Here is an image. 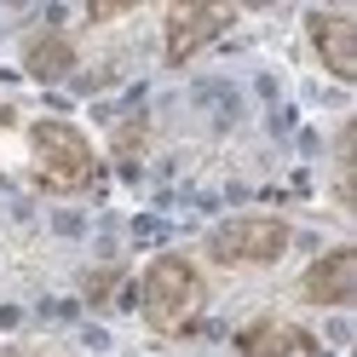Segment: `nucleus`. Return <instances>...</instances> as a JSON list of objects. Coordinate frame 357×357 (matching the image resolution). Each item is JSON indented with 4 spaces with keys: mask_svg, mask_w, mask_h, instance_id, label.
<instances>
[{
    "mask_svg": "<svg viewBox=\"0 0 357 357\" xmlns=\"http://www.w3.org/2000/svg\"><path fill=\"white\" fill-rule=\"evenodd\" d=\"M288 242H294L288 219H277V213H236V219H225V225L208 231V259L225 265V271H259V265H277L288 254Z\"/></svg>",
    "mask_w": 357,
    "mask_h": 357,
    "instance_id": "7ed1b4c3",
    "label": "nucleus"
},
{
    "mask_svg": "<svg viewBox=\"0 0 357 357\" xmlns=\"http://www.w3.org/2000/svg\"><path fill=\"white\" fill-rule=\"evenodd\" d=\"M29 173L40 190L52 196H81V190H98V150L93 139L75 127V121H58V116H40L29 127Z\"/></svg>",
    "mask_w": 357,
    "mask_h": 357,
    "instance_id": "f03ea898",
    "label": "nucleus"
},
{
    "mask_svg": "<svg viewBox=\"0 0 357 357\" xmlns=\"http://www.w3.org/2000/svg\"><path fill=\"white\" fill-rule=\"evenodd\" d=\"M305 35L334 81H357V12H305Z\"/></svg>",
    "mask_w": 357,
    "mask_h": 357,
    "instance_id": "423d86ee",
    "label": "nucleus"
},
{
    "mask_svg": "<svg viewBox=\"0 0 357 357\" xmlns=\"http://www.w3.org/2000/svg\"><path fill=\"white\" fill-rule=\"evenodd\" d=\"M300 300L305 305H328V311H340L357 300V248L351 242H340V248H328L305 265V277H300Z\"/></svg>",
    "mask_w": 357,
    "mask_h": 357,
    "instance_id": "39448f33",
    "label": "nucleus"
},
{
    "mask_svg": "<svg viewBox=\"0 0 357 357\" xmlns=\"http://www.w3.org/2000/svg\"><path fill=\"white\" fill-rule=\"evenodd\" d=\"M236 357H323V340L288 317H254L236 334Z\"/></svg>",
    "mask_w": 357,
    "mask_h": 357,
    "instance_id": "0eeeda50",
    "label": "nucleus"
},
{
    "mask_svg": "<svg viewBox=\"0 0 357 357\" xmlns=\"http://www.w3.org/2000/svg\"><path fill=\"white\" fill-rule=\"evenodd\" d=\"M236 24V6H213V0H173L162 17V58L190 63L202 47H213L219 35Z\"/></svg>",
    "mask_w": 357,
    "mask_h": 357,
    "instance_id": "20e7f679",
    "label": "nucleus"
},
{
    "mask_svg": "<svg viewBox=\"0 0 357 357\" xmlns=\"http://www.w3.org/2000/svg\"><path fill=\"white\" fill-rule=\"evenodd\" d=\"M24 70L35 81H63L75 70V47H70V35H58V29H35L24 40Z\"/></svg>",
    "mask_w": 357,
    "mask_h": 357,
    "instance_id": "6e6552de",
    "label": "nucleus"
},
{
    "mask_svg": "<svg viewBox=\"0 0 357 357\" xmlns=\"http://www.w3.org/2000/svg\"><path fill=\"white\" fill-rule=\"evenodd\" d=\"M12 127H17V109H6V104H0V139H6Z\"/></svg>",
    "mask_w": 357,
    "mask_h": 357,
    "instance_id": "1a4fd4ad",
    "label": "nucleus"
},
{
    "mask_svg": "<svg viewBox=\"0 0 357 357\" xmlns=\"http://www.w3.org/2000/svg\"><path fill=\"white\" fill-rule=\"evenodd\" d=\"M202 305H208V277L196 271V259L155 254L144 265V277H139V311H144V323L155 334H167V340L190 334L196 323H202Z\"/></svg>",
    "mask_w": 357,
    "mask_h": 357,
    "instance_id": "f257e3e1",
    "label": "nucleus"
}]
</instances>
